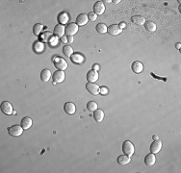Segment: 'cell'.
Listing matches in <instances>:
<instances>
[{
	"label": "cell",
	"mask_w": 181,
	"mask_h": 173,
	"mask_svg": "<svg viewBox=\"0 0 181 173\" xmlns=\"http://www.w3.org/2000/svg\"><path fill=\"white\" fill-rule=\"evenodd\" d=\"M78 32V25L76 23H69L68 24L67 26H65V33L67 34V37H69V36H73L75 35L76 33Z\"/></svg>",
	"instance_id": "5"
},
{
	"label": "cell",
	"mask_w": 181,
	"mask_h": 173,
	"mask_svg": "<svg viewBox=\"0 0 181 173\" xmlns=\"http://www.w3.org/2000/svg\"><path fill=\"white\" fill-rule=\"evenodd\" d=\"M23 130L24 129L21 127V125H18V124H15L8 128L9 134L11 136H13V137H19V136L23 133Z\"/></svg>",
	"instance_id": "3"
},
{
	"label": "cell",
	"mask_w": 181,
	"mask_h": 173,
	"mask_svg": "<svg viewBox=\"0 0 181 173\" xmlns=\"http://www.w3.org/2000/svg\"><path fill=\"white\" fill-rule=\"evenodd\" d=\"M102 2H104V3H107V4H109V3H111L112 1H111V0H104V1H102Z\"/></svg>",
	"instance_id": "40"
},
{
	"label": "cell",
	"mask_w": 181,
	"mask_h": 173,
	"mask_svg": "<svg viewBox=\"0 0 181 173\" xmlns=\"http://www.w3.org/2000/svg\"><path fill=\"white\" fill-rule=\"evenodd\" d=\"M42 30H43V25L40 23L35 24L34 27H33V33H34V35H36V36L40 35V33L42 32Z\"/></svg>",
	"instance_id": "29"
},
{
	"label": "cell",
	"mask_w": 181,
	"mask_h": 173,
	"mask_svg": "<svg viewBox=\"0 0 181 173\" xmlns=\"http://www.w3.org/2000/svg\"><path fill=\"white\" fill-rule=\"evenodd\" d=\"M71 60L75 64H81L84 62V57L81 54H79V53H75V54H72L71 56Z\"/></svg>",
	"instance_id": "20"
},
{
	"label": "cell",
	"mask_w": 181,
	"mask_h": 173,
	"mask_svg": "<svg viewBox=\"0 0 181 173\" xmlns=\"http://www.w3.org/2000/svg\"><path fill=\"white\" fill-rule=\"evenodd\" d=\"M156 162V158H155V155L153 153H150V154H147L146 157H145V163L146 166H152Z\"/></svg>",
	"instance_id": "16"
},
{
	"label": "cell",
	"mask_w": 181,
	"mask_h": 173,
	"mask_svg": "<svg viewBox=\"0 0 181 173\" xmlns=\"http://www.w3.org/2000/svg\"><path fill=\"white\" fill-rule=\"evenodd\" d=\"M107 32L109 33L111 36H118L121 33V29L120 26L117 25V24H113V25H110L109 27H107Z\"/></svg>",
	"instance_id": "10"
},
{
	"label": "cell",
	"mask_w": 181,
	"mask_h": 173,
	"mask_svg": "<svg viewBox=\"0 0 181 173\" xmlns=\"http://www.w3.org/2000/svg\"><path fill=\"white\" fill-rule=\"evenodd\" d=\"M87 109H88L89 111H90V112H94V111L97 109L96 102H94V101H90V102H88Z\"/></svg>",
	"instance_id": "30"
},
{
	"label": "cell",
	"mask_w": 181,
	"mask_h": 173,
	"mask_svg": "<svg viewBox=\"0 0 181 173\" xmlns=\"http://www.w3.org/2000/svg\"><path fill=\"white\" fill-rule=\"evenodd\" d=\"M117 161H118V163H120L121 166H126V164H128L130 163L131 159H130L129 156H127V155L124 154V155H120V156H118Z\"/></svg>",
	"instance_id": "15"
},
{
	"label": "cell",
	"mask_w": 181,
	"mask_h": 173,
	"mask_svg": "<svg viewBox=\"0 0 181 173\" xmlns=\"http://www.w3.org/2000/svg\"><path fill=\"white\" fill-rule=\"evenodd\" d=\"M152 139H153L154 141H156V139H159V138H158L157 135H153V136H152Z\"/></svg>",
	"instance_id": "38"
},
{
	"label": "cell",
	"mask_w": 181,
	"mask_h": 173,
	"mask_svg": "<svg viewBox=\"0 0 181 173\" xmlns=\"http://www.w3.org/2000/svg\"><path fill=\"white\" fill-rule=\"evenodd\" d=\"M20 125L24 129V130H27L29 129L30 127L32 126V119L29 117H25L21 119V122H20Z\"/></svg>",
	"instance_id": "17"
},
{
	"label": "cell",
	"mask_w": 181,
	"mask_h": 173,
	"mask_svg": "<svg viewBox=\"0 0 181 173\" xmlns=\"http://www.w3.org/2000/svg\"><path fill=\"white\" fill-rule=\"evenodd\" d=\"M57 43H58V40H57V39H55V38H52V39H51V40H50V43H51V45H56V44H57Z\"/></svg>",
	"instance_id": "33"
},
{
	"label": "cell",
	"mask_w": 181,
	"mask_h": 173,
	"mask_svg": "<svg viewBox=\"0 0 181 173\" xmlns=\"http://www.w3.org/2000/svg\"><path fill=\"white\" fill-rule=\"evenodd\" d=\"M53 63H54L55 67L58 69V70H65L68 68V63L65 62L63 58L60 57H55L53 59Z\"/></svg>",
	"instance_id": "2"
},
{
	"label": "cell",
	"mask_w": 181,
	"mask_h": 173,
	"mask_svg": "<svg viewBox=\"0 0 181 173\" xmlns=\"http://www.w3.org/2000/svg\"><path fill=\"white\" fill-rule=\"evenodd\" d=\"M175 47L177 48L178 50H179V49H180V47H181V44H180V43H176V44H175Z\"/></svg>",
	"instance_id": "39"
},
{
	"label": "cell",
	"mask_w": 181,
	"mask_h": 173,
	"mask_svg": "<svg viewBox=\"0 0 181 173\" xmlns=\"http://www.w3.org/2000/svg\"><path fill=\"white\" fill-rule=\"evenodd\" d=\"M88 18H89V20H90V21H96L97 18V15L94 13H90V14H88Z\"/></svg>",
	"instance_id": "31"
},
{
	"label": "cell",
	"mask_w": 181,
	"mask_h": 173,
	"mask_svg": "<svg viewBox=\"0 0 181 173\" xmlns=\"http://www.w3.org/2000/svg\"><path fill=\"white\" fill-rule=\"evenodd\" d=\"M63 53H64V55L71 57L73 54V49L71 46H68V45H65V46L63 47Z\"/></svg>",
	"instance_id": "27"
},
{
	"label": "cell",
	"mask_w": 181,
	"mask_h": 173,
	"mask_svg": "<svg viewBox=\"0 0 181 173\" xmlns=\"http://www.w3.org/2000/svg\"><path fill=\"white\" fill-rule=\"evenodd\" d=\"M93 70L98 71V70H99V65H96V64H94V65H93Z\"/></svg>",
	"instance_id": "35"
},
{
	"label": "cell",
	"mask_w": 181,
	"mask_h": 173,
	"mask_svg": "<svg viewBox=\"0 0 181 173\" xmlns=\"http://www.w3.org/2000/svg\"><path fill=\"white\" fill-rule=\"evenodd\" d=\"M51 78V71L49 69H43L40 73V79L43 82H47Z\"/></svg>",
	"instance_id": "22"
},
{
	"label": "cell",
	"mask_w": 181,
	"mask_h": 173,
	"mask_svg": "<svg viewBox=\"0 0 181 173\" xmlns=\"http://www.w3.org/2000/svg\"><path fill=\"white\" fill-rule=\"evenodd\" d=\"M145 28L149 32H155L156 31V24L153 21H146L145 22Z\"/></svg>",
	"instance_id": "24"
},
{
	"label": "cell",
	"mask_w": 181,
	"mask_h": 173,
	"mask_svg": "<svg viewBox=\"0 0 181 173\" xmlns=\"http://www.w3.org/2000/svg\"><path fill=\"white\" fill-rule=\"evenodd\" d=\"M96 29L99 34H105V33L107 32V26L104 23H98L96 27Z\"/></svg>",
	"instance_id": "25"
},
{
	"label": "cell",
	"mask_w": 181,
	"mask_h": 173,
	"mask_svg": "<svg viewBox=\"0 0 181 173\" xmlns=\"http://www.w3.org/2000/svg\"><path fill=\"white\" fill-rule=\"evenodd\" d=\"M68 43H73V37H71V36L68 37Z\"/></svg>",
	"instance_id": "37"
},
{
	"label": "cell",
	"mask_w": 181,
	"mask_h": 173,
	"mask_svg": "<svg viewBox=\"0 0 181 173\" xmlns=\"http://www.w3.org/2000/svg\"><path fill=\"white\" fill-rule=\"evenodd\" d=\"M131 20H132V22L136 24V25H143L146 22L145 18H143L142 15H134L133 18H131Z\"/></svg>",
	"instance_id": "21"
},
{
	"label": "cell",
	"mask_w": 181,
	"mask_h": 173,
	"mask_svg": "<svg viewBox=\"0 0 181 173\" xmlns=\"http://www.w3.org/2000/svg\"><path fill=\"white\" fill-rule=\"evenodd\" d=\"M99 93L103 94V95H106V94L108 93V89H107L106 86H100V88H99Z\"/></svg>",
	"instance_id": "32"
},
{
	"label": "cell",
	"mask_w": 181,
	"mask_h": 173,
	"mask_svg": "<svg viewBox=\"0 0 181 173\" xmlns=\"http://www.w3.org/2000/svg\"><path fill=\"white\" fill-rule=\"evenodd\" d=\"M40 38H42V40H43V42H50L51 40V39L53 38V36H52V33H50V32H45V33H43V34L42 35V37H40Z\"/></svg>",
	"instance_id": "28"
},
{
	"label": "cell",
	"mask_w": 181,
	"mask_h": 173,
	"mask_svg": "<svg viewBox=\"0 0 181 173\" xmlns=\"http://www.w3.org/2000/svg\"><path fill=\"white\" fill-rule=\"evenodd\" d=\"M68 19H69V18H68V15L67 13H61L58 15V21L60 24H67Z\"/></svg>",
	"instance_id": "23"
},
{
	"label": "cell",
	"mask_w": 181,
	"mask_h": 173,
	"mask_svg": "<svg viewBox=\"0 0 181 173\" xmlns=\"http://www.w3.org/2000/svg\"><path fill=\"white\" fill-rule=\"evenodd\" d=\"M64 110H65V112L67 113L68 114H73L75 113V111H76V107L75 105L73 104L72 102H67L64 105Z\"/></svg>",
	"instance_id": "12"
},
{
	"label": "cell",
	"mask_w": 181,
	"mask_h": 173,
	"mask_svg": "<svg viewBox=\"0 0 181 173\" xmlns=\"http://www.w3.org/2000/svg\"><path fill=\"white\" fill-rule=\"evenodd\" d=\"M86 89H87L88 92L93 94V95H97L98 93H99V86H98L96 84L94 83H89L86 85Z\"/></svg>",
	"instance_id": "9"
},
{
	"label": "cell",
	"mask_w": 181,
	"mask_h": 173,
	"mask_svg": "<svg viewBox=\"0 0 181 173\" xmlns=\"http://www.w3.org/2000/svg\"><path fill=\"white\" fill-rule=\"evenodd\" d=\"M105 12V6H104V3L102 1H97L94 3L93 5V13L96 14V15H102Z\"/></svg>",
	"instance_id": "7"
},
{
	"label": "cell",
	"mask_w": 181,
	"mask_h": 173,
	"mask_svg": "<svg viewBox=\"0 0 181 173\" xmlns=\"http://www.w3.org/2000/svg\"><path fill=\"white\" fill-rule=\"evenodd\" d=\"M118 26H120V28H121V29H122V28H125V27H126V23H125V22H121L120 24H118Z\"/></svg>",
	"instance_id": "36"
},
{
	"label": "cell",
	"mask_w": 181,
	"mask_h": 173,
	"mask_svg": "<svg viewBox=\"0 0 181 173\" xmlns=\"http://www.w3.org/2000/svg\"><path fill=\"white\" fill-rule=\"evenodd\" d=\"M44 49V44L42 42H37L34 43V50L38 53L43 52V50Z\"/></svg>",
	"instance_id": "26"
},
{
	"label": "cell",
	"mask_w": 181,
	"mask_h": 173,
	"mask_svg": "<svg viewBox=\"0 0 181 173\" xmlns=\"http://www.w3.org/2000/svg\"><path fill=\"white\" fill-rule=\"evenodd\" d=\"M88 15H85V14H80L79 15L77 16L76 18V24L78 26H84L87 24L88 22Z\"/></svg>",
	"instance_id": "13"
},
{
	"label": "cell",
	"mask_w": 181,
	"mask_h": 173,
	"mask_svg": "<svg viewBox=\"0 0 181 173\" xmlns=\"http://www.w3.org/2000/svg\"><path fill=\"white\" fill-rule=\"evenodd\" d=\"M1 112L4 114H7V115H10L13 114L14 112V108H13V106H12V104L10 102H8V101H3L1 103Z\"/></svg>",
	"instance_id": "4"
},
{
	"label": "cell",
	"mask_w": 181,
	"mask_h": 173,
	"mask_svg": "<svg viewBox=\"0 0 181 173\" xmlns=\"http://www.w3.org/2000/svg\"><path fill=\"white\" fill-rule=\"evenodd\" d=\"M65 72L63 70H58L55 71L52 74V80H53V84H57V83H62L65 80Z\"/></svg>",
	"instance_id": "6"
},
{
	"label": "cell",
	"mask_w": 181,
	"mask_h": 173,
	"mask_svg": "<svg viewBox=\"0 0 181 173\" xmlns=\"http://www.w3.org/2000/svg\"><path fill=\"white\" fill-rule=\"evenodd\" d=\"M161 148H162V141H160V139H156V141H154L151 143L149 149L151 153L157 154L160 152V150H161Z\"/></svg>",
	"instance_id": "8"
},
{
	"label": "cell",
	"mask_w": 181,
	"mask_h": 173,
	"mask_svg": "<svg viewBox=\"0 0 181 173\" xmlns=\"http://www.w3.org/2000/svg\"><path fill=\"white\" fill-rule=\"evenodd\" d=\"M65 29V27H64L63 25H56L54 27V31H53V33H54L55 36L59 37V38H62V37L64 36Z\"/></svg>",
	"instance_id": "19"
},
{
	"label": "cell",
	"mask_w": 181,
	"mask_h": 173,
	"mask_svg": "<svg viewBox=\"0 0 181 173\" xmlns=\"http://www.w3.org/2000/svg\"><path fill=\"white\" fill-rule=\"evenodd\" d=\"M61 40H62V43H68V37L63 36V37H62V38H61Z\"/></svg>",
	"instance_id": "34"
},
{
	"label": "cell",
	"mask_w": 181,
	"mask_h": 173,
	"mask_svg": "<svg viewBox=\"0 0 181 173\" xmlns=\"http://www.w3.org/2000/svg\"><path fill=\"white\" fill-rule=\"evenodd\" d=\"M98 78H99V75H98V71L96 70H90L88 73H87V80L90 83H94V82H96L98 80Z\"/></svg>",
	"instance_id": "11"
},
{
	"label": "cell",
	"mask_w": 181,
	"mask_h": 173,
	"mask_svg": "<svg viewBox=\"0 0 181 173\" xmlns=\"http://www.w3.org/2000/svg\"><path fill=\"white\" fill-rule=\"evenodd\" d=\"M93 117H94V119H96V122H101L102 120H103V118H104L103 111L99 110V109H96V111H94V113H93Z\"/></svg>",
	"instance_id": "18"
},
{
	"label": "cell",
	"mask_w": 181,
	"mask_h": 173,
	"mask_svg": "<svg viewBox=\"0 0 181 173\" xmlns=\"http://www.w3.org/2000/svg\"><path fill=\"white\" fill-rule=\"evenodd\" d=\"M121 1H120V0H115V1H114V3H116V4H118V3H120Z\"/></svg>",
	"instance_id": "41"
},
{
	"label": "cell",
	"mask_w": 181,
	"mask_h": 173,
	"mask_svg": "<svg viewBox=\"0 0 181 173\" xmlns=\"http://www.w3.org/2000/svg\"><path fill=\"white\" fill-rule=\"evenodd\" d=\"M122 151H123V153H124L125 155L131 157V156L134 154V151H135L133 143L131 141H123V143H122Z\"/></svg>",
	"instance_id": "1"
},
{
	"label": "cell",
	"mask_w": 181,
	"mask_h": 173,
	"mask_svg": "<svg viewBox=\"0 0 181 173\" xmlns=\"http://www.w3.org/2000/svg\"><path fill=\"white\" fill-rule=\"evenodd\" d=\"M131 69H132V71L134 73H141L143 69V65L141 62L139 61H135L134 63L131 65Z\"/></svg>",
	"instance_id": "14"
}]
</instances>
